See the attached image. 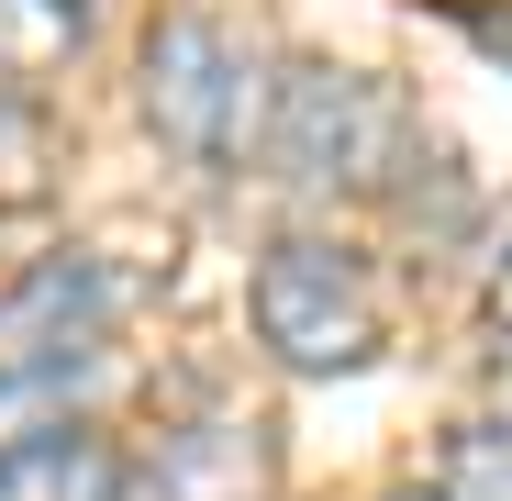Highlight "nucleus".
<instances>
[{
	"mask_svg": "<svg viewBox=\"0 0 512 501\" xmlns=\"http://www.w3.org/2000/svg\"><path fill=\"white\" fill-rule=\"evenodd\" d=\"M78 56V12H56V0H0V90L34 101V78Z\"/></svg>",
	"mask_w": 512,
	"mask_h": 501,
	"instance_id": "obj_6",
	"label": "nucleus"
},
{
	"mask_svg": "<svg viewBox=\"0 0 512 501\" xmlns=\"http://www.w3.org/2000/svg\"><path fill=\"white\" fill-rule=\"evenodd\" d=\"M134 468L101 424H45V435H12L0 446V501H123Z\"/></svg>",
	"mask_w": 512,
	"mask_h": 501,
	"instance_id": "obj_5",
	"label": "nucleus"
},
{
	"mask_svg": "<svg viewBox=\"0 0 512 501\" xmlns=\"http://www.w3.org/2000/svg\"><path fill=\"white\" fill-rule=\"evenodd\" d=\"M379 290L357 268V245L334 234H279L268 257H256V346L301 379H346L379 357Z\"/></svg>",
	"mask_w": 512,
	"mask_h": 501,
	"instance_id": "obj_2",
	"label": "nucleus"
},
{
	"mask_svg": "<svg viewBox=\"0 0 512 501\" xmlns=\"http://www.w3.org/2000/svg\"><path fill=\"white\" fill-rule=\"evenodd\" d=\"M45 201V112L23 90H0V212Z\"/></svg>",
	"mask_w": 512,
	"mask_h": 501,
	"instance_id": "obj_8",
	"label": "nucleus"
},
{
	"mask_svg": "<svg viewBox=\"0 0 512 501\" xmlns=\"http://www.w3.org/2000/svg\"><path fill=\"white\" fill-rule=\"evenodd\" d=\"M435 490H446V501H512V435H501V424H457Z\"/></svg>",
	"mask_w": 512,
	"mask_h": 501,
	"instance_id": "obj_7",
	"label": "nucleus"
},
{
	"mask_svg": "<svg viewBox=\"0 0 512 501\" xmlns=\"http://www.w3.org/2000/svg\"><path fill=\"white\" fill-rule=\"evenodd\" d=\"M256 156H268L290 190L379 201V190H412V167H423V123H412V101L390 90V78L301 56V67L268 78V134H256Z\"/></svg>",
	"mask_w": 512,
	"mask_h": 501,
	"instance_id": "obj_1",
	"label": "nucleus"
},
{
	"mask_svg": "<svg viewBox=\"0 0 512 501\" xmlns=\"http://www.w3.org/2000/svg\"><path fill=\"white\" fill-rule=\"evenodd\" d=\"M490 334H512V245L490 257Z\"/></svg>",
	"mask_w": 512,
	"mask_h": 501,
	"instance_id": "obj_10",
	"label": "nucleus"
},
{
	"mask_svg": "<svg viewBox=\"0 0 512 501\" xmlns=\"http://www.w3.org/2000/svg\"><path fill=\"white\" fill-rule=\"evenodd\" d=\"M145 123H156V145H179L201 167L256 156V134H268V78H256V56L223 23L167 12L145 34Z\"/></svg>",
	"mask_w": 512,
	"mask_h": 501,
	"instance_id": "obj_3",
	"label": "nucleus"
},
{
	"mask_svg": "<svg viewBox=\"0 0 512 501\" xmlns=\"http://www.w3.org/2000/svg\"><path fill=\"white\" fill-rule=\"evenodd\" d=\"M56 12H90V0H56Z\"/></svg>",
	"mask_w": 512,
	"mask_h": 501,
	"instance_id": "obj_12",
	"label": "nucleus"
},
{
	"mask_svg": "<svg viewBox=\"0 0 512 501\" xmlns=\"http://www.w3.org/2000/svg\"><path fill=\"white\" fill-rule=\"evenodd\" d=\"M457 34H468L479 56H512V12H457Z\"/></svg>",
	"mask_w": 512,
	"mask_h": 501,
	"instance_id": "obj_9",
	"label": "nucleus"
},
{
	"mask_svg": "<svg viewBox=\"0 0 512 501\" xmlns=\"http://www.w3.org/2000/svg\"><path fill=\"white\" fill-rule=\"evenodd\" d=\"M112 268L101 257H34L0 290V379H56L112 346Z\"/></svg>",
	"mask_w": 512,
	"mask_h": 501,
	"instance_id": "obj_4",
	"label": "nucleus"
},
{
	"mask_svg": "<svg viewBox=\"0 0 512 501\" xmlns=\"http://www.w3.org/2000/svg\"><path fill=\"white\" fill-rule=\"evenodd\" d=\"M390 501H446V490H390Z\"/></svg>",
	"mask_w": 512,
	"mask_h": 501,
	"instance_id": "obj_11",
	"label": "nucleus"
}]
</instances>
